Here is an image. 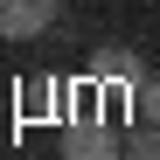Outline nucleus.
I'll return each mask as SVG.
<instances>
[{
  "instance_id": "obj_1",
  "label": "nucleus",
  "mask_w": 160,
  "mask_h": 160,
  "mask_svg": "<svg viewBox=\"0 0 160 160\" xmlns=\"http://www.w3.org/2000/svg\"><path fill=\"white\" fill-rule=\"evenodd\" d=\"M63 160H125V132H112L104 118H77L63 132Z\"/></svg>"
},
{
  "instance_id": "obj_2",
  "label": "nucleus",
  "mask_w": 160,
  "mask_h": 160,
  "mask_svg": "<svg viewBox=\"0 0 160 160\" xmlns=\"http://www.w3.org/2000/svg\"><path fill=\"white\" fill-rule=\"evenodd\" d=\"M63 14V0H0V42H35L49 21Z\"/></svg>"
},
{
  "instance_id": "obj_3",
  "label": "nucleus",
  "mask_w": 160,
  "mask_h": 160,
  "mask_svg": "<svg viewBox=\"0 0 160 160\" xmlns=\"http://www.w3.org/2000/svg\"><path fill=\"white\" fill-rule=\"evenodd\" d=\"M146 77V56L132 42H112V49H91V84H112V91H132Z\"/></svg>"
},
{
  "instance_id": "obj_4",
  "label": "nucleus",
  "mask_w": 160,
  "mask_h": 160,
  "mask_svg": "<svg viewBox=\"0 0 160 160\" xmlns=\"http://www.w3.org/2000/svg\"><path fill=\"white\" fill-rule=\"evenodd\" d=\"M125 104H132V118H139V125H160V70H146L139 84L125 91Z\"/></svg>"
},
{
  "instance_id": "obj_5",
  "label": "nucleus",
  "mask_w": 160,
  "mask_h": 160,
  "mask_svg": "<svg viewBox=\"0 0 160 160\" xmlns=\"http://www.w3.org/2000/svg\"><path fill=\"white\" fill-rule=\"evenodd\" d=\"M21 98H28V104H21V112H28V118H42V112H56V84H49V77H28V84H21Z\"/></svg>"
},
{
  "instance_id": "obj_6",
  "label": "nucleus",
  "mask_w": 160,
  "mask_h": 160,
  "mask_svg": "<svg viewBox=\"0 0 160 160\" xmlns=\"http://www.w3.org/2000/svg\"><path fill=\"white\" fill-rule=\"evenodd\" d=\"M125 160H160V125H139V118H132V132H125Z\"/></svg>"
}]
</instances>
